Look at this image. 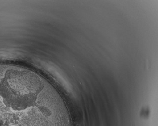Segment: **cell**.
<instances>
[{
    "label": "cell",
    "mask_w": 158,
    "mask_h": 126,
    "mask_svg": "<svg viewBox=\"0 0 158 126\" xmlns=\"http://www.w3.org/2000/svg\"><path fill=\"white\" fill-rule=\"evenodd\" d=\"M38 108L18 98L0 97V126H39Z\"/></svg>",
    "instance_id": "obj_1"
}]
</instances>
